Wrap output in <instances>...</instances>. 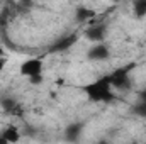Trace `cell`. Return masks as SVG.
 I'll return each mask as SVG.
<instances>
[{
	"mask_svg": "<svg viewBox=\"0 0 146 144\" xmlns=\"http://www.w3.org/2000/svg\"><path fill=\"white\" fill-rule=\"evenodd\" d=\"M83 92L88 97V100H92V102H110L114 98L109 75L107 76H102V78H99L95 81L87 83L83 87Z\"/></svg>",
	"mask_w": 146,
	"mask_h": 144,
	"instance_id": "6da1fadb",
	"label": "cell"
},
{
	"mask_svg": "<svg viewBox=\"0 0 146 144\" xmlns=\"http://www.w3.org/2000/svg\"><path fill=\"white\" fill-rule=\"evenodd\" d=\"M134 66H136V63H129V65H126V66H121V68L114 70V71L109 75L110 87H112L114 90H119V92L127 90V88L131 87L129 73L134 70Z\"/></svg>",
	"mask_w": 146,
	"mask_h": 144,
	"instance_id": "7a4b0ae2",
	"label": "cell"
},
{
	"mask_svg": "<svg viewBox=\"0 0 146 144\" xmlns=\"http://www.w3.org/2000/svg\"><path fill=\"white\" fill-rule=\"evenodd\" d=\"M19 71H21L22 76H27V78L42 75V59H41V58H31V59L24 61V63L21 65Z\"/></svg>",
	"mask_w": 146,
	"mask_h": 144,
	"instance_id": "3957f363",
	"label": "cell"
},
{
	"mask_svg": "<svg viewBox=\"0 0 146 144\" xmlns=\"http://www.w3.org/2000/svg\"><path fill=\"white\" fill-rule=\"evenodd\" d=\"M109 56H110V51L104 42L94 44V46L88 49V53H87V58L92 59V61H104V59H107Z\"/></svg>",
	"mask_w": 146,
	"mask_h": 144,
	"instance_id": "277c9868",
	"label": "cell"
},
{
	"mask_svg": "<svg viewBox=\"0 0 146 144\" xmlns=\"http://www.w3.org/2000/svg\"><path fill=\"white\" fill-rule=\"evenodd\" d=\"M83 127L85 126L82 122H72V124H68L66 129H65V141H68V143H78V139H80V136L83 132Z\"/></svg>",
	"mask_w": 146,
	"mask_h": 144,
	"instance_id": "5b68a950",
	"label": "cell"
},
{
	"mask_svg": "<svg viewBox=\"0 0 146 144\" xmlns=\"http://www.w3.org/2000/svg\"><path fill=\"white\" fill-rule=\"evenodd\" d=\"M76 41H78V36H76V34L65 36V37H61V39H58V41L49 48V51H51V53H61V51H66V49L72 48Z\"/></svg>",
	"mask_w": 146,
	"mask_h": 144,
	"instance_id": "8992f818",
	"label": "cell"
},
{
	"mask_svg": "<svg viewBox=\"0 0 146 144\" xmlns=\"http://www.w3.org/2000/svg\"><path fill=\"white\" fill-rule=\"evenodd\" d=\"M85 37H87L88 41H92L94 44H99V42H102L104 37H106V27H104V26H90V27H87V31H85Z\"/></svg>",
	"mask_w": 146,
	"mask_h": 144,
	"instance_id": "52a82bcc",
	"label": "cell"
},
{
	"mask_svg": "<svg viewBox=\"0 0 146 144\" xmlns=\"http://www.w3.org/2000/svg\"><path fill=\"white\" fill-rule=\"evenodd\" d=\"M0 136H2L9 144H17L21 141V131H19L15 126H7V127L2 131Z\"/></svg>",
	"mask_w": 146,
	"mask_h": 144,
	"instance_id": "ba28073f",
	"label": "cell"
},
{
	"mask_svg": "<svg viewBox=\"0 0 146 144\" xmlns=\"http://www.w3.org/2000/svg\"><path fill=\"white\" fill-rule=\"evenodd\" d=\"M94 17H95V12L92 9H88V7H78L76 12H75V19L78 22H87V20H90Z\"/></svg>",
	"mask_w": 146,
	"mask_h": 144,
	"instance_id": "9c48e42d",
	"label": "cell"
},
{
	"mask_svg": "<svg viewBox=\"0 0 146 144\" xmlns=\"http://www.w3.org/2000/svg\"><path fill=\"white\" fill-rule=\"evenodd\" d=\"M133 10L136 17H145L146 15V0H136L133 3Z\"/></svg>",
	"mask_w": 146,
	"mask_h": 144,
	"instance_id": "30bf717a",
	"label": "cell"
},
{
	"mask_svg": "<svg viewBox=\"0 0 146 144\" xmlns=\"http://www.w3.org/2000/svg\"><path fill=\"white\" fill-rule=\"evenodd\" d=\"M0 105H2V108H3L5 112H14V108H17V102H15V98H12V97H5V98H2Z\"/></svg>",
	"mask_w": 146,
	"mask_h": 144,
	"instance_id": "8fae6325",
	"label": "cell"
},
{
	"mask_svg": "<svg viewBox=\"0 0 146 144\" xmlns=\"http://www.w3.org/2000/svg\"><path fill=\"white\" fill-rule=\"evenodd\" d=\"M134 114L146 119V102H139L138 105H134Z\"/></svg>",
	"mask_w": 146,
	"mask_h": 144,
	"instance_id": "7c38bea8",
	"label": "cell"
},
{
	"mask_svg": "<svg viewBox=\"0 0 146 144\" xmlns=\"http://www.w3.org/2000/svg\"><path fill=\"white\" fill-rule=\"evenodd\" d=\"M29 83H31V85H41V83H42V75H37V76L29 78Z\"/></svg>",
	"mask_w": 146,
	"mask_h": 144,
	"instance_id": "4fadbf2b",
	"label": "cell"
},
{
	"mask_svg": "<svg viewBox=\"0 0 146 144\" xmlns=\"http://www.w3.org/2000/svg\"><path fill=\"white\" fill-rule=\"evenodd\" d=\"M5 65H7V58L0 56V73H2V70H3V68H5Z\"/></svg>",
	"mask_w": 146,
	"mask_h": 144,
	"instance_id": "5bb4252c",
	"label": "cell"
},
{
	"mask_svg": "<svg viewBox=\"0 0 146 144\" xmlns=\"http://www.w3.org/2000/svg\"><path fill=\"white\" fill-rule=\"evenodd\" d=\"M139 102H146V88L139 92Z\"/></svg>",
	"mask_w": 146,
	"mask_h": 144,
	"instance_id": "9a60e30c",
	"label": "cell"
},
{
	"mask_svg": "<svg viewBox=\"0 0 146 144\" xmlns=\"http://www.w3.org/2000/svg\"><path fill=\"white\" fill-rule=\"evenodd\" d=\"M0 144H9V143H7V141H5V139H3V137L0 136Z\"/></svg>",
	"mask_w": 146,
	"mask_h": 144,
	"instance_id": "2e32d148",
	"label": "cell"
}]
</instances>
